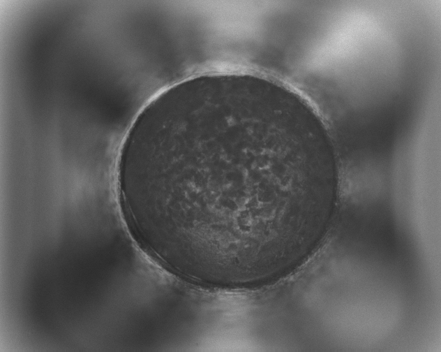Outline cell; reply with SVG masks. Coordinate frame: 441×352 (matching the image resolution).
Masks as SVG:
<instances>
[{
	"instance_id": "cell-1",
	"label": "cell",
	"mask_w": 441,
	"mask_h": 352,
	"mask_svg": "<svg viewBox=\"0 0 441 352\" xmlns=\"http://www.w3.org/2000/svg\"><path fill=\"white\" fill-rule=\"evenodd\" d=\"M251 133L205 131L160 146L143 175L156 221L175 246L248 256L281 229V204L255 182Z\"/></svg>"
}]
</instances>
